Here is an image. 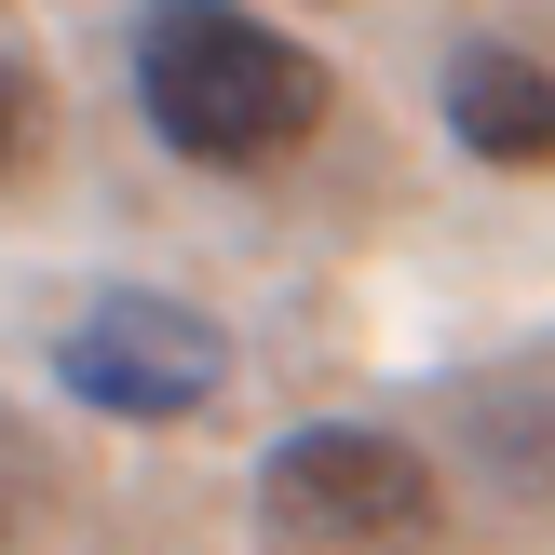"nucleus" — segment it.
<instances>
[{"instance_id": "5", "label": "nucleus", "mask_w": 555, "mask_h": 555, "mask_svg": "<svg viewBox=\"0 0 555 555\" xmlns=\"http://www.w3.org/2000/svg\"><path fill=\"white\" fill-rule=\"evenodd\" d=\"M14 150H27V81L0 68V163H14Z\"/></svg>"}, {"instance_id": "1", "label": "nucleus", "mask_w": 555, "mask_h": 555, "mask_svg": "<svg viewBox=\"0 0 555 555\" xmlns=\"http://www.w3.org/2000/svg\"><path fill=\"white\" fill-rule=\"evenodd\" d=\"M135 108H150V135L177 163L258 177V163L312 150L325 68L285 41V27L231 14V0H150V14H135Z\"/></svg>"}, {"instance_id": "4", "label": "nucleus", "mask_w": 555, "mask_h": 555, "mask_svg": "<svg viewBox=\"0 0 555 555\" xmlns=\"http://www.w3.org/2000/svg\"><path fill=\"white\" fill-rule=\"evenodd\" d=\"M448 135L475 163H555V68H529L515 41H461L448 54Z\"/></svg>"}, {"instance_id": "3", "label": "nucleus", "mask_w": 555, "mask_h": 555, "mask_svg": "<svg viewBox=\"0 0 555 555\" xmlns=\"http://www.w3.org/2000/svg\"><path fill=\"white\" fill-rule=\"evenodd\" d=\"M54 379H68L95 421H190V406L231 393V339H217L190 298L122 285V298H95V312L54 339Z\"/></svg>"}, {"instance_id": "2", "label": "nucleus", "mask_w": 555, "mask_h": 555, "mask_svg": "<svg viewBox=\"0 0 555 555\" xmlns=\"http://www.w3.org/2000/svg\"><path fill=\"white\" fill-rule=\"evenodd\" d=\"M258 529L285 555H421L448 529V488L406 434L379 421H312L258 461Z\"/></svg>"}]
</instances>
